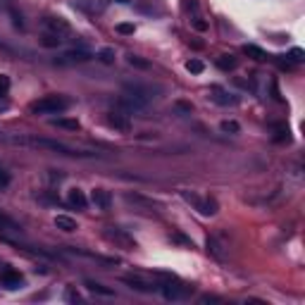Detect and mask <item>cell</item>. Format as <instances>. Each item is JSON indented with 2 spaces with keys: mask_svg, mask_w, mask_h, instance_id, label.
<instances>
[{
  "mask_svg": "<svg viewBox=\"0 0 305 305\" xmlns=\"http://www.w3.org/2000/svg\"><path fill=\"white\" fill-rule=\"evenodd\" d=\"M207 253L212 257H217L219 262L226 260V241H222V236H210L207 238Z\"/></svg>",
  "mask_w": 305,
  "mask_h": 305,
  "instance_id": "9",
  "label": "cell"
},
{
  "mask_svg": "<svg viewBox=\"0 0 305 305\" xmlns=\"http://www.w3.org/2000/svg\"><path fill=\"white\" fill-rule=\"evenodd\" d=\"M96 55L93 53H89V50L84 48H77V50H67V53H62L58 58L60 65H77V62H89V60H93Z\"/></svg>",
  "mask_w": 305,
  "mask_h": 305,
  "instance_id": "6",
  "label": "cell"
},
{
  "mask_svg": "<svg viewBox=\"0 0 305 305\" xmlns=\"http://www.w3.org/2000/svg\"><path fill=\"white\" fill-rule=\"evenodd\" d=\"M39 43L43 46V48H58L60 43H62V39H60V36H55V34H50V31H46V34L41 36Z\"/></svg>",
  "mask_w": 305,
  "mask_h": 305,
  "instance_id": "18",
  "label": "cell"
},
{
  "mask_svg": "<svg viewBox=\"0 0 305 305\" xmlns=\"http://www.w3.org/2000/svg\"><path fill=\"white\" fill-rule=\"evenodd\" d=\"M0 279H3V286H5V288H12V291H15V288H22V281H24L20 272H15L10 267L3 269V276H0Z\"/></svg>",
  "mask_w": 305,
  "mask_h": 305,
  "instance_id": "12",
  "label": "cell"
},
{
  "mask_svg": "<svg viewBox=\"0 0 305 305\" xmlns=\"http://www.w3.org/2000/svg\"><path fill=\"white\" fill-rule=\"evenodd\" d=\"M122 281L129 284L134 291H141V293H153V291H160V284H150L141 276H122Z\"/></svg>",
  "mask_w": 305,
  "mask_h": 305,
  "instance_id": "8",
  "label": "cell"
},
{
  "mask_svg": "<svg viewBox=\"0 0 305 305\" xmlns=\"http://www.w3.org/2000/svg\"><path fill=\"white\" fill-rule=\"evenodd\" d=\"M55 226L58 229H62V231H77V222L72 219V217H67V215H58L55 217Z\"/></svg>",
  "mask_w": 305,
  "mask_h": 305,
  "instance_id": "16",
  "label": "cell"
},
{
  "mask_svg": "<svg viewBox=\"0 0 305 305\" xmlns=\"http://www.w3.org/2000/svg\"><path fill=\"white\" fill-rule=\"evenodd\" d=\"M193 29H196V31H207V22H203V20H193Z\"/></svg>",
  "mask_w": 305,
  "mask_h": 305,
  "instance_id": "32",
  "label": "cell"
},
{
  "mask_svg": "<svg viewBox=\"0 0 305 305\" xmlns=\"http://www.w3.org/2000/svg\"><path fill=\"white\" fill-rule=\"evenodd\" d=\"M134 31H136V27H134V24H129V22L117 24V34H122V36H131Z\"/></svg>",
  "mask_w": 305,
  "mask_h": 305,
  "instance_id": "27",
  "label": "cell"
},
{
  "mask_svg": "<svg viewBox=\"0 0 305 305\" xmlns=\"http://www.w3.org/2000/svg\"><path fill=\"white\" fill-rule=\"evenodd\" d=\"M184 8L186 10H198V3L196 0H184Z\"/></svg>",
  "mask_w": 305,
  "mask_h": 305,
  "instance_id": "34",
  "label": "cell"
},
{
  "mask_svg": "<svg viewBox=\"0 0 305 305\" xmlns=\"http://www.w3.org/2000/svg\"><path fill=\"white\" fill-rule=\"evenodd\" d=\"M67 200H69V205L77 207V210H86V205H89V200H86V196H84V191H79V188H72Z\"/></svg>",
  "mask_w": 305,
  "mask_h": 305,
  "instance_id": "14",
  "label": "cell"
},
{
  "mask_svg": "<svg viewBox=\"0 0 305 305\" xmlns=\"http://www.w3.org/2000/svg\"><path fill=\"white\" fill-rule=\"evenodd\" d=\"M117 110L119 112H124V115H143V112L148 110V103L138 100L136 96L124 93V96H119L117 98Z\"/></svg>",
  "mask_w": 305,
  "mask_h": 305,
  "instance_id": "3",
  "label": "cell"
},
{
  "mask_svg": "<svg viewBox=\"0 0 305 305\" xmlns=\"http://www.w3.org/2000/svg\"><path fill=\"white\" fill-rule=\"evenodd\" d=\"M98 60H100V62H105V65H112V62H115V50H112V48H103L98 53Z\"/></svg>",
  "mask_w": 305,
  "mask_h": 305,
  "instance_id": "26",
  "label": "cell"
},
{
  "mask_svg": "<svg viewBox=\"0 0 305 305\" xmlns=\"http://www.w3.org/2000/svg\"><path fill=\"white\" fill-rule=\"evenodd\" d=\"M43 27H46L50 34L60 36L62 41H65V36H69V34H72V27H69L62 17H46V20H43Z\"/></svg>",
  "mask_w": 305,
  "mask_h": 305,
  "instance_id": "5",
  "label": "cell"
},
{
  "mask_svg": "<svg viewBox=\"0 0 305 305\" xmlns=\"http://www.w3.org/2000/svg\"><path fill=\"white\" fill-rule=\"evenodd\" d=\"M0 231H15V234H22V226L12 219V217H8L5 212H0Z\"/></svg>",
  "mask_w": 305,
  "mask_h": 305,
  "instance_id": "15",
  "label": "cell"
},
{
  "mask_svg": "<svg viewBox=\"0 0 305 305\" xmlns=\"http://www.w3.org/2000/svg\"><path fill=\"white\" fill-rule=\"evenodd\" d=\"M119 3H129V0H119Z\"/></svg>",
  "mask_w": 305,
  "mask_h": 305,
  "instance_id": "36",
  "label": "cell"
},
{
  "mask_svg": "<svg viewBox=\"0 0 305 305\" xmlns=\"http://www.w3.org/2000/svg\"><path fill=\"white\" fill-rule=\"evenodd\" d=\"M196 210H200L203 215H215V212H217V203H215V200H203V198H200V200L196 203Z\"/></svg>",
  "mask_w": 305,
  "mask_h": 305,
  "instance_id": "20",
  "label": "cell"
},
{
  "mask_svg": "<svg viewBox=\"0 0 305 305\" xmlns=\"http://www.w3.org/2000/svg\"><path fill=\"white\" fill-rule=\"evenodd\" d=\"M10 15L15 17V27H20V29H22V27H24V24H22V17H20V15H17L15 10H10Z\"/></svg>",
  "mask_w": 305,
  "mask_h": 305,
  "instance_id": "35",
  "label": "cell"
},
{
  "mask_svg": "<svg viewBox=\"0 0 305 305\" xmlns=\"http://www.w3.org/2000/svg\"><path fill=\"white\" fill-rule=\"evenodd\" d=\"M67 108H69V98H65V96H46V98L31 103V112L34 115H58V112Z\"/></svg>",
  "mask_w": 305,
  "mask_h": 305,
  "instance_id": "1",
  "label": "cell"
},
{
  "mask_svg": "<svg viewBox=\"0 0 305 305\" xmlns=\"http://www.w3.org/2000/svg\"><path fill=\"white\" fill-rule=\"evenodd\" d=\"M160 293L165 295L167 300H181V298H186V295L191 293V288L184 286V284H177L174 276H172V279H167L165 284H160Z\"/></svg>",
  "mask_w": 305,
  "mask_h": 305,
  "instance_id": "4",
  "label": "cell"
},
{
  "mask_svg": "<svg viewBox=\"0 0 305 305\" xmlns=\"http://www.w3.org/2000/svg\"><path fill=\"white\" fill-rule=\"evenodd\" d=\"M10 91V77L8 74H0V96H5Z\"/></svg>",
  "mask_w": 305,
  "mask_h": 305,
  "instance_id": "28",
  "label": "cell"
},
{
  "mask_svg": "<svg viewBox=\"0 0 305 305\" xmlns=\"http://www.w3.org/2000/svg\"><path fill=\"white\" fill-rule=\"evenodd\" d=\"M274 62H276V67L284 69V72H291V69H293V62H288V60H284V58H274Z\"/></svg>",
  "mask_w": 305,
  "mask_h": 305,
  "instance_id": "29",
  "label": "cell"
},
{
  "mask_svg": "<svg viewBox=\"0 0 305 305\" xmlns=\"http://www.w3.org/2000/svg\"><path fill=\"white\" fill-rule=\"evenodd\" d=\"M91 200H93V205L100 207V210H105V212L112 207V196H110L108 191H103V188H96V191L91 193Z\"/></svg>",
  "mask_w": 305,
  "mask_h": 305,
  "instance_id": "13",
  "label": "cell"
},
{
  "mask_svg": "<svg viewBox=\"0 0 305 305\" xmlns=\"http://www.w3.org/2000/svg\"><path fill=\"white\" fill-rule=\"evenodd\" d=\"M210 98L215 100L217 105H236V103H238V98L234 96V93L219 89V86H212V89H210Z\"/></svg>",
  "mask_w": 305,
  "mask_h": 305,
  "instance_id": "11",
  "label": "cell"
},
{
  "mask_svg": "<svg viewBox=\"0 0 305 305\" xmlns=\"http://www.w3.org/2000/svg\"><path fill=\"white\" fill-rule=\"evenodd\" d=\"M124 93L136 96L138 100H143V103L150 105V103L162 93V89H160V86H150V84H141V81H127V84H124Z\"/></svg>",
  "mask_w": 305,
  "mask_h": 305,
  "instance_id": "2",
  "label": "cell"
},
{
  "mask_svg": "<svg viewBox=\"0 0 305 305\" xmlns=\"http://www.w3.org/2000/svg\"><path fill=\"white\" fill-rule=\"evenodd\" d=\"M236 65H238V60L234 58V55H219V58H217V67L224 69V72H231V69H236Z\"/></svg>",
  "mask_w": 305,
  "mask_h": 305,
  "instance_id": "17",
  "label": "cell"
},
{
  "mask_svg": "<svg viewBox=\"0 0 305 305\" xmlns=\"http://www.w3.org/2000/svg\"><path fill=\"white\" fill-rule=\"evenodd\" d=\"M219 129H222L224 134H238V131H241L238 122H234V119H224V122L219 124Z\"/></svg>",
  "mask_w": 305,
  "mask_h": 305,
  "instance_id": "23",
  "label": "cell"
},
{
  "mask_svg": "<svg viewBox=\"0 0 305 305\" xmlns=\"http://www.w3.org/2000/svg\"><path fill=\"white\" fill-rule=\"evenodd\" d=\"M129 65L136 69H150V62L143 58H138V55H129Z\"/></svg>",
  "mask_w": 305,
  "mask_h": 305,
  "instance_id": "24",
  "label": "cell"
},
{
  "mask_svg": "<svg viewBox=\"0 0 305 305\" xmlns=\"http://www.w3.org/2000/svg\"><path fill=\"white\" fill-rule=\"evenodd\" d=\"M291 60H293V62H300V60H303V50L293 48V50H291Z\"/></svg>",
  "mask_w": 305,
  "mask_h": 305,
  "instance_id": "33",
  "label": "cell"
},
{
  "mask_svg": "<svg viewBox=\"0 0 305 305\" xmlns=\"http://www.w3.org/2000/svg\"><path fill=\"white\" fill-rule=\"evenodd\" d=\"M86 286H89V291H93V293H100V295H112V288H108V286L98 284V281H93V279H86Z\"/></svg>",
  "mask_w": 305,
  "mask_h": 305,
  "instance_id": "21",
  "label": "cell"
},
{
  "mask_svg": "<svg viewBox=\"0 0 305 305\" xmlns=\"http://www.w3.org/2000/svg\"><path fill=\"white\" fill-rule=\"evenodd\" d=\"M243 53H246L248 58L257 60V62H262V60H267V53L262 48H257V46H243Z\"/></svg>",
  "mask_w": 305,
  "mask_h": 305,
  "instance_id": "19",
  "label": "cell"
},
{
  "mask_svg": "<svg viewBox=\"0 0 305 305\" xmlns=\"http://www.w3.org/2000/svg\"><path fill=\"white\" fill-rule=\"evenodd\" d=\"M105 236H108L110 241H115V243H119V246L129 248V250H131V248H136V241H134L131 236H127V234H124L122 229H115V226H110L108 231H105Z\"/></svg>",
  "mask_w": 305,
  "mask_h": 305,
  "instance_id": "10",
  "label": "cell"
},
{
  "mask_svg": "<svg viewBox=\"0 0 305 305\" xmlns=\"http://www.w3.org/2000/svg\"><path fill=\"white\" fill-rule=\"evenodd\" d=\"M174 108L181 110V112H186V115H191V112H193V105H191V103H184V100H179Z\"/></svg>",
  "mask_w": 305,
  "mask_h": 305,
  "instance_id": "30",
  "label": "cell"
},
{
  "mask_svg": "<svg viewBox=\"0 0 305 305\" xmlns=\"http://www.w3.org/2000/svg\"><path fill=\"white\" fill-rule=\"evenodd\" d=\"M203 69H205V65L200 60H188L186 62V72H191V74H203Z\"/></svg>",
  "mask_w": 305,
  "mask_h": 305,
  "instance_id": "25",
  "label": "cell"
},
{
  "mask_svg": "<svg viewBox=\"0 0 305 305\" xmlns=\"http://www.w3.org/2000/svg\"><path fill=\"white\" fill-rule=\"evenodd\" d=\"M55 127H62V129H69V131H79V122L77 119H53Z\"/></svg>",
  "mask_w": 305,
  "mask_h": 305,
  "instance_id": "22",
  "label": "cell"
},
{
  "mask_svg": "<svg viewBox=\"0 0 305 305\" xmlns=\"http://www.w3.org/2000/svg\"><path fill=\"white\" fill-rule=\"evenodd\" d=\"M108 124L115 129V131H119V134H129V131H131V119H129V115L119 112V110H115V112L108 115Z\"/></svg>",
  "mask_w": 305,
  "mask_h": 305,
  "instance_id": "7",
  "label": "cell"
},
{
  "mask_svg": "<svg viewBox=\"0 0 305 305\" xmlns=\"http://www.w3.org/2000/svg\"><path fill=\"white\" fill-rule=\"evenodd\" d=\"M8 184H10V174H8L5 169L0 167V188H5V186H8Z\"/></svg>",
  "mask_w": 305,
  "mask_h": 305,
  "instance_id": "31",
  "label": "cell"
}]
</instances>
